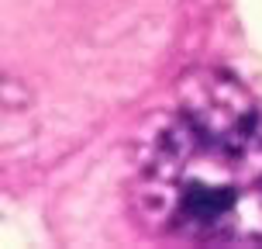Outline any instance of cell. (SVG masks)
I'll use <instances>...</instances> for the list:
<instances>
[{"instance_id": "cell-1", "label": "cell", "mask_w": 262, "mask_h": 249, "mask_svg": "<svg viewBox=\"0 0 262 249\" xmlns=\"http://www.w3.org/2000/svg\"><path fill=\"white\" fill-rule=\"evenodd\" d=\"M131 208L152 236L262 242V97L200 69L180 80L135 142Z\"/></svg>"}]
</instances>
